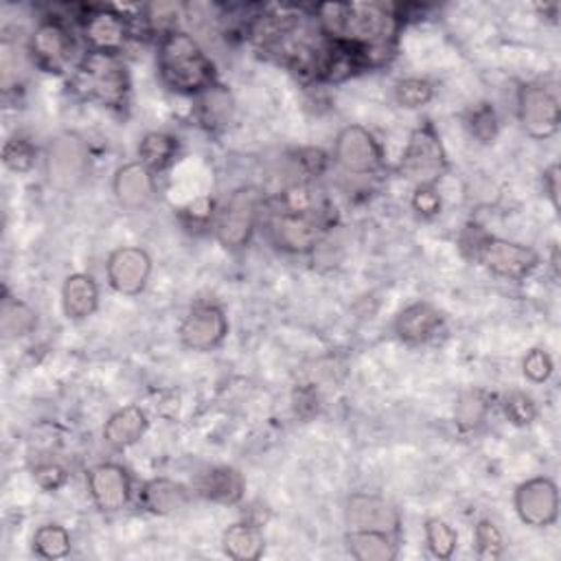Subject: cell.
<instances>
[{
  "mask_svg": "<svg viewBox=\"0 0 561 561\" xmlns=\"http://www.w3.org/2000/svg\"><path fill=\"white\" fill-rule=\"evenodd\" d=\"M112 193L121 208L126 211H141L145 208L156 195V178L150 167L141 160L126 163L115 171Z\"/></svg>",
  "mask_w": 561,
  "mask_h": 561,
  "instance_id": "obj_18",
  "label": "cell"
},
{
  "mask_svg": "<svg viewBox=\"0 0 561 561\" xmlns=\"http://www.w3.org/2000/svg\"><path fill=\"white\" fill-rule=\"evenodd\" d=\"M467 128L472 136L480 143H493L498 136V117L489 104H478L467 117Z\"/></svg>",
  "mask_w": 561,
  "mask_h": 561,
  "instance_id": "obj_33",
  "label": "cell"
},
{
  "mask_svg": "<svg viewBox=\"0 0 561 561\" xmlns=\"http://www.w3.org/2000/svg\"><path fill=\"white\" fill-rule=\"evenodd\" d=\"M34 478H36V482L43 489L56 491V489H60L67 482V469L62 465H58V463H43V465L36 467Z\"/></svg>",
  "mask_w": 561,
  "mask_h": 561,
  "instance_id": "obj_40",
  "label": "cell"
},
{
  "mask_svg": "<svg viewBox=\"0 0 561 561\" xmlns=\"http://www.w3.org/2000/svg\"><path fill=\"white\" fill-rule=\"evenodd\" d=\"M82 34L91 51L115 53V56H119L132 38L128 19L110 8L91 10L82 19Z\"/></svg>",
  "mask_w": 561,
  "mask_h": 561,
  "instance_id": "obj_13",
  "label": "cell"
},
{
  "mask_svg": "<svg viewBox=\"0 0 561 561\" xmlns=\"http://www.w3.org/2000/svg\"><path fill=\"white\" fill-rule=\"evenodd\" d=\"M178 154V141L165 132H150L139 143V160L154 174L167 169Z\"/></svg>",
  "mask_w": 561,
  "mask_h": 561,
  "instance_id": "obj_26",
  "label": "cell"
},
{
  "mask_svg": "<svg viewBox=\"0 0 561 561\" xmlns=\"http://www.w3.org/2000/svg\"><path fill=\"white\" fill-rule=\"evenodd\" d=\"M345 544L349 554L358 561H393L397 557V544L389 533L349 530Z\"/></svg>",
  "mask_w": 561,
  "mask_h": 561,
  "instance_id": "obj_25",
  "label": "cell"
},
{
  "mask_svg": "<svg viewBox=\"0 0 561 561\" xmlns=\"http://www.w3.org/2000/svg\"><path fill=\"white\" fill-rule=\"evenodd\" d=\"M513 506L517 517L533 528H548L559 517V491L550 478L537 476L515 489Z\"/></svg>",
  "mask_w": 561,
  "mask_h": 561,
  "instance_id": "obj_10",
  "label": "cell"
},
{
  "mask_svg": "<svg viewBox=\"0 0 561 561\" xmlns=\"http://www.w3.org/2000/svg\"><path fill=\"white\" fill-rule=\"evenodd\" d=\"M34 550L43 559H64L71 554V535L60 524H45L34 535Z\"/></svg>",
  "mask_w": 561,
  "mask_h": 561,
  "instance_id": "obj_27",
  "label": "cell"
},
{
  "mask_svg": "<svg viewBox=\"0 0 561 561\" xmlns=\"http://www.w3.org/2000/svg\"><path fill=\"white\" fill-rule=\"evenodd\" d=\"M152 274V256L136 246H121L110 252L106 263L108 284L123 297H136L145 290Z\"/></svg>",
  "mask_w": 561,
  "mask_h": 561,
  "instance_id": "obj_11",
  "label": "cell"
},
{
  "mask_svg": "<svg viewBox=\"0 0 561 561\" xmlns=\"http://www.w3.org/2000/svg\"><path fill=\"white\" fill-rule=\"evenodd\" d=\"M62 308L69 321H86L99 308V288L91 274L75 272L62 286Z\"/></svg>",
  "mask_w": 561,
  "mask_h": 561,
  "instance_id": "obj_21",
  "label": "cell"
},
{
  "mask_svg": "<svg viewBox=\"0 0 561 561\" xmlns=\"http://www.w3.org/2000/svg\"><path fill=\"white\" fill-rule=\"evenodd\" d=\"M182 14V5L176 3H154L147 8L145 21L150 25V32L158 34L160 38L176 32V25L180 21Z\"/></svg>",
  "mask_w": 561,
  "mask_h": 561,
  "instance_id": "obj_34",
  "label": "cell"
},
{
  "mask_svg": "<svg viewBox=\"0 0 561 561\" xmlns=\"http://www.w3.org/2000/svg\"><path fill=\"white\" fill-rule=\"evenodd\" d=\"M158 73L180 95H202L215 86V67L198 40L184 32H171L158 43Z\"/></svg>",
  "mask_w": 561,
  "mask_h": 561,
  "instance_id": "obj_3",
  "label": "cell"
},
{
  "mask_svg": "<svg viewBox=\"0 0 561 561\" xmlns=\"http://www.w3.org/2000/svg\"><path fill=\"white\" fill-rule=\"evenodd\" d=\"M544 193L550 198L552 206L559 208V165H550L544 171Z\"/></svg>",
  "mask_w": 561,
  "mask_h": 561,
  "instance_id": "obj_41",
  "label": "cell"
},
{
  "mask_svg": "<svg viewBox=\"0 0 561 561\" xmlns=\"http://www.w3.org/2000/svg\"><path fill=\"white\" fill-rule=\"evenodd\" d=\"M178 336L189 351H211L228 336L226 314L217 306H198L182 319Z\"/></svg>",
  "mask_w": 561,
  "mask_h": 561,
  "instance_id": "obj_14",
  "label": "cell"
},
{
  "mask_svg": "<svg viewBox=\"0 0 561 561\" xmlns=\"http://www.w3.org/2000/svg\"><path fill=\"white\" fill-rule=\"evenodd\" d=\"M487 397L480 391L465 393L456 404V421L463 428H476L487 415Z\"/></svg>",
  "mask_w": 561,
  "mask_h": 561,
  "instance_id": "obj_35",
  "label": "cell"
},
{
  "mask_svg": "<svg viewBox=\"0 0 561 561\" xmlns=\"http://www.w3.org/2000/svg\"><path fill=\"white\" fill-rule=\"evenodd\" d=\"M413 208L421 217H434L441 213V195L434 187H417L413 195Z\"/></svg>",
  "mask_w": 561,
  "mask_h": 561,
  "instance_id": "obj_39",
  "label": "cell"
},
{
  "mask_svg": "<svg viewBox=\"0 0 561 561\" xmlns=\"http://www.w3.org/2000/svg\"><path fill=\"white\" fill-rule=\"evenodd\" d=\"M474 256L496 276L506 280H522L539 265V254L522 243L500 237L480 235L474 239Z\"/></svg>",
  "mask_w": 561,
  "mask_h": 561,
  "instance_id": "obj_8",
  "label": "cell"
},
{
  "mask_svg": "<svg viewBox=\"0 0 561 561\" xmlns=\"http://www.w3.org/2000/svg\"><path fill=\"white\" fill-rule=\"evenodd\" d=\"M3 160L12 171H29L36 163V147L23 136L10 139L3 150Z\"/></svg>",
  "mask_w": 561,
  "mask_h": 561,
  "instance_id": "obj_36",
  "label": "cell"
},
{
  "mask_svg": "<svg viewBox=\"0 0 561 561\" xmlns=\"http://www.w3.org/2000/svg\"><path fill=\"white\" fill-rule=\"evenodd\" d=\"M319 25L327 38L349 45L362 56L367 69L393 58L399 19L389 3H327L317 8Z\"/></svg>",
  "mask_w": 561,
  "mask_h": 561,
  "instance_id": "obj_1",
  "label": "cell"
},
{
  "mask_svg": "<svg viewBox=\"0 0 561 561\" xmlns=\"http://www.w3.org/2000/svg\"><path fill=\"white\" fill-rule=\"evenodd\" d=\"M36 314L29 306L14 301V299H5L3 301V312H0V325H3L5 336L10 338H21L27 336L29 332H34L36 327Z\"/></svg>",
  "mask_w": 561,
  "mask_h": 561,
  "instance_id": "obj_29",
  "label": "cell"
},
{
  "mask_svg": "<svg viewBox=\"0 0 561 561\" xmlns=\"http://www.w3.org/2000/svg\"><path fill=\"white\" fill-rule=\"evenodd\" d=\"M147 430V415L139 406H128L117 410L106 428H104V439L110 447L115 450H126L143 439Z\"/></svg>",
  "mask_w": 561,
  "mask_h": 561,
  "instance_id": "obj_23",
  "label": "cell"
},
{
  "mask_svg": "<svg viewBox=\"0 0 561 561\" xmlns=\"http://www.w3.org/2000/svg\"><path fill=\"white\" fill-rule=\"evenodd\" d=\"M345 520L351 530H380L395 535L399 530V511L380 496L354 493L345 506Z\"/></svg>",
  "mask_w": 561,
  "mask_h": 561,
  "instance_id": "obj_17",
  "label": "cell"
},
{
  "mask_svg": "<svg viewBox=\"0 0 561 561\" xmlns=\"http://www.w3.org/2000/svg\"><path fill=\"white\" fill-rule=\"evenodd\" d=\"M93 502L104 513H117L132 500V480L126 467L117 463H99L86 474Z\"/></svg>",
  "mask_w": 561,
  "mask_h": 561,
  "instance_id": "obj_15",
  "label": "cell"
},
{
  "mask_svg": "<svg viewBox=\"0 0 561 561\" xmlns=\"http://www.w3.org/2000/svg\"><path fill=\"white\" fill-rule=\"evenodd\" d=\"M443 317L430 303H413L408 306L395 321V334L406 345H423L437 336L441 330Z\"/></svg>",
  "mask_w": 561,
  "mask_h": 561,
  "instance_id": "obj_19",
  "label": "cell"
},
{
  "mask_svg": "<svg viewBox=\"0 0 561 561\" xmlns=\"http://www.w3.org/2000/svg\"><path fill=\"white\" fill-rule=\"evenodd\" d=\"M198 496L217 502V504H237L243 498L246 482L235 467H211L195 478Z\"/></svg>",
  "mask_w": 561,
  "mask_h": 561,
  "instance_id": "obj_20",
  "label": "cell"
},
{
  "mask_svg": "<svg viewBox=\"0 0 561 561\" xmlns=\"http://www.w3.org/2000/svg\"><path fill=\"white\" fill-rule=\"evenodd\" d=\"M334 156L336 163L354 176H369L382 167V147L362 126H347L341 130Z\"/></svg>",
  "mask_w": 561,
  "mask_h": 561,
  "instance_id": "obj_12",
  "label": "cell"
},
{
  "mask_svg": "<svg viewBox=\"0 0 561 561\" xmlns=\"http://www.w3.org/2000/svg\"><path fill=\"white\" fill-rule=\"evenodd\" d=\"M502 408H504L506 419H509L513 426H528V423H533L535 417H537V406H535L533 397L526 395V393H520V391L509 393V395L504 397Z\"/></svg>",
  "mask_w": 561,
  "mask_h": 561,
  "instance_id": "obj_37",
  "label": "cell"
},
{
  "mask_svg": "<svg viewBox=\"0 0 561 561\" xmlns=\"http://www.w3.org/2000/svg\"><path fill=\"white\" fill-rule=\"evenodd\" d=\"M517 117L528 136L546 141L559 130L561 106L548 86L526 84L517 93Z\"/></svg>",
  "mask_w": 561,
  "mask_h": 561,
  "instance_id": "obj_9",
  "label": "cell"
},
{
  "mask_svg": "<svg viewBox=\"0 0 561 561\" xmlns=\"http://www.w3.org/2000/svg\"><path fill=\"white\" fill-rule=\"evenodd\" d=\"M263 211V195L254 187L235 189L213 213L217 241L228 250H239L252 239Z\"/></svg>",
  "mask_w": 561,
  "mask_h": 561,
  "instance_id": "obj_4",
  "label": "cell"
},
{
  "mask_svg": "<svg viewBox=\"0 0 561 561\" xmlns=\"http://www.w3.org/2000/svg\"><path fill=\"white\" fill-rule=\"evenodd\" d=\"M432 97H434V88L426 80L408 77V80H402L395 84V102L406 110L423 108L432 102Z\"/></svg>",
  "mask_w": 561,
  "mask_h": 561,
  "instance_id": "obj_31",
  "label": "cell"
},
{
  "mask_svg": "<svg viewBox=\"0 0 561 561\" xmlns=\"http://www.w3.org/2000/svg\"><path fill=\"white\" fill-rule=\"evenodd\" d=\"M263 228L284 252L308 254L321 246L330 230L327 202L308 182H295L272 200H263Z\"/></svg>",
  "mask_w": 561,
  "mask_h": 561,
  "instance_id": "obj_2",
  "label": "cell"
},
{
  "mask_svg": "<svg viewBox=\"0 0 561 561\" xmlns=\"http://www.w3.org/2000/svg\"><path fill=\"white\" fill-rule=\"evenodd\" d=\"M49 182L62 191L80 187L91 171V150L88 143L75 132L58 134L45 156Z\"/></svg>",
  "mask_w": 561,
  "mask_h": 561,
  "instance_id": "obj_7",
  "label": "cell"
},
{
  "mask_svg": "<svg viewBox=\"0 0 561 561\" xmlns=\"http://www.w3.org/2000/svg\"><path fill=\"white\" fill-rule=\"evenodd\" d=\"M77 86L108 108H126L130 75L121 56L88 51L77 69Z\"/></svg>",
  "mask_w": 561,
  "mask_h": 561,
  "instance_id": "obj_5",
  "label": "cell"
},
{
  "mask_svg": "<svg viewBox=\"0 0 561 561\" xmlns=\"http://www.w3.org/2000/svg\"><path fill=\"white\" fill-rule=\"evenodd\" d=\"M222 548L226 557L235 561H256L265 550L263 533L252 522H237L228 526L222 535Z\"/></svg>",
  "mask_w": 561,
  "mask_h": 561,
  "instance_id": "obj_24",
  "label": "cell"
},
{
  "mask_svg": "<svg viewBox=\"0 0 561 561\" xmlns=\"http://www.w3.org/2000/svg\"><path fill=\"white\" fill-rule=\"evenodd\" d=\"M200 119L208 128L226 126L232 115V99L222 86H213L200 95Z\"/></svg>",
  "mask_w": 561,
  "mask_h": 561,
  "instance_id": "obj_28",
  "label": "cell"
},
{
  "mask_svg": "<svg viewBox=\"0 0 561 561\" xmlns=\"http://www.w3.org/2000/svg\"><path fill=\"white\" fill-rule=\"evenodd\" d=\"M522 371H524L526 380H530L533 384H544L550 380L554 365H552V358L544 349H530L522 362Z\"/></svg>",
  "mask_w": 561,
  "mask_h": 561,
  "instance_id": "obj_38",
  "label": "cell"
},
{
  "mask_svg": "<svg viewBox=\"0 0 561 561\" xmlns=\"http://www.w3.org/2000/svg\"><path fill=\"white\" fill-rule=\"evenodd\" d=\"M426 541L437 559H450L458 546V535L445 520L430 517L426 522Z\"/></svg>",
  "mask_w": 561,
  "mask_h": 561,
  "instance_id": "obj_30",
  "label": "cell"
},
{
  "mask_svg": "<svg viewBox=\"0 0 561 561\" xmlns=\"http://www.w3.org/2000/svg\"><path fill=\"white\" fill-rule=\"evenodd\" d=\"M474 544H476V554L480 559H500L504 552V539L498 526L491 520H480L474 528Z\"/></svg>",
  "mask_w": 561,
  "mask_h": 561,
  "instance_id": "obj_32",
  "label": "cell"
},
{
  "mask_svg": "<svg viewBox=\"0 0 561 561\" xmlns=\"http://www.w3.org/2000/svg\"><path fill=\"white\" fill-rule=\"evenodd\" d=\"M139 500L154 515H174L189 504V491L171 478H154L143 485Z\"/></svg>",
  "mask_w": 561,
  "mask_h": 561,
  "instance_id": "obj_22",
  "label": "cell"
},
{
  "mask_svg": "<svg viewBox=\"0 0 561 561\" xmlns=\"http://www.w3.org/2000/svg\"><path fill=\"white\" fill-rule=\"evenodd\" d=\"M29 51L38 67L51 73H60L73 60V36L60 21H43L32 34Z\"/></svg>",
  "mask_w": 561,
  "mask_h": 561,
  "instance_id": "obj_16",
  "label": "cell"
},
{
  "mask_svg": "<svg viewBox=\"0 0 561 561\" xmlns=\"http://www.w3.org/2000/svg\"><path fill=\"white\" fill-rule=\"evenodd\" d=\"M447 171L445 147L430 123L419 126L404 150L399 174L415 187H434Z\"/></svg>",
  "mask_w": 561,
  "mask_h": 561,
  "instance_id": "obj_6",
  "label": "cell"
}]
</instances>
